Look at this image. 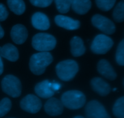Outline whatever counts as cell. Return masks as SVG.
Returning a JSON list of instances; mask_svg holds the SVG:
<instances>
[{"label": "cell", "instance_id": "1f68e13d", "mask_svg": "<svg viewBox=\"0 0 124 118\" xmlns=\"http://www.w3.org/2000/svg\"><path fill=\"white\" fill-rule=\"evenodd\" d=\"M75 118H83L84 116H76L74 117Z\"/></svg>", "mask_w": 124, "mask_h": 118}, {"label": "cell", "instance_id": "ac0fdd59", "mask_svg": "<svg viewBox=\"0 0 124 118\" xmlns=\"http://www.w3.org/2000/svg\"><path fill=\"white\" fill-rule=\"evenodd\" d=\"M71 53L73 56L79 57L85 52V47L84 41L79 36H74L70 40Z\"/></svg>", "mask_w": 124, "mask_h": 118}, {"label": "cell", "instance_id": "3957f363", "mask_svg": "<svg viewBox=\"0 0 124 118\" xmlns=\"http://www.w3.org/2000/svg\"><path fill=\"white\" fill-rule=\"evenodd\" d=\"M61 102L68 109L78 110L85 105L86 97L81 91L69 90L61 96Z\"/></svg>", "mask_w": 124, "mask_h": 118}, {"label": "cell", "instance_id": "cb8c5ba5", "mask_svg": "<svg viewBox=\"0 0 124 118\" xmlns=\"http://www.w3.org/2000/svg\"><path fill=\"white\" fill-rule=\"evenodd\" d=\"M12 108V102L8 98H4L0 101V118L7 115Z\"/></svg>", "mask_w": 124, "mask_h": 118}, {"label": "cell", "instance_id": "2e32d148", "mask_svg": "<svg viewBox=\"0 0 124 118\" xmlns=\"http://www.w3.org/2000/svg\"><path fill=\"white\" fill-rule=\"evenodd\" d=\"M35 92L39 97L43 99H48L54 94V91L51 88L50 82L48 80L38 82L35 87Z\"/></svg>", "mask_w": 124, "mask_h": 118}, {"label": "cell", "instance_id": "4316f807", "mask_svg": "<svg viewBox=\"0 0 124 118\" xmlns=\"http://www.w3.org/2000/svg\"><path fill=\"white\" fill-rule=\"evenodd\" d=\"M33 6L41 8L48 7L53 2V0H30Z\"/></svg>", "mask_w": 124, "mask_h": 118}, {"label": "cell", "instance_id": "836d02e7", "mask_svg": "<svg viewBox=\"0 0 124 118\" xmlns=\"http://www.w3.org/2000/svg\"><path fill=\"white\" fill-rule=\"evenodd\" d=\"M1 47H0V50L1 49Z\"/></svg>", "mask_w": 124, "mask_h": 118}, {"label": "cell", "instance_id": "484cf974", "mask_svg": "<svg viewBox=\"0 0 124 118\" xmlns=\"http://www.w3.org/2000/svg\"><path fill=\"white\" fill-rule=\"evenodd\" d=\"M116 63L121 66L124 65V39H122L117 46L116 53Z\"/></svg>", "mask_w": 124, "mask_h": 118}, {"label": "cell", "instance_id": "603a6c76", "mask_svg": "<svg viewBox=\"0 0 124 118\" xmlns=\"http://www.w3.org/2000/svg\"><path fill=\"white\" fill-rule=\"evenodd\" d=\"M54 2L59 13H66L70 10L71 0H54Z\"/></svg>", "mask_w": 124, "mask_h": 118}, {"label": "cell", "instance_id": "277c9868", "mask_svg": "<svg viewBox=\"0 0 124 118\" xmlns=\"http://www.w3.org/2000/svg\"><path fill=\"white\" fill-rule=\"evenodd\" d=\"M56 39L53 35L46 33H39L32 38L31 45L39 52H49L55 48Z\"/></svg>", "mask_w": 124, "mask_h": 118}, {"label": "cell", "instance_id": "83f0119b", "mask_svg": "<svg viewBox=\"0 0 124 118\" xmlns=\"http://www.w3.org/2000/svg\"><path fill=\"white\" fill-rule=\"evenodd\" d=\"M8 12L4 4L0 3V21H4L7 18Z\"/></svg>", "mask_w": 124, "mask_h": 118}, {"label": "cell", "instance_id": "ffe728a7", "mask_svg": "<svg viewBox=\"0 0 124 118\" xmlns=\"http://www.w3.org/2000/svg\"><path fill=\"white\" fill-rule=\"evenodd\" d=\"M7 5L12 12L17 15L23 14L25 10V4L23 0H7Z\"/></svg>", "mask_w": 124, "mask_h": 118}, {"label": "cell", "instance_id": "6da1fadb", "mask_svg": "<svg viewBox=\"0 0 124 118\" xmlns=\"http://www.w3.org/2000/svg\"><path fill=\"white\" fill-rule=\"evenodd\" d=\"M53 58L48 52H41L35 53L29 61V68L34 75H41L46 69L53 62Z\"/></svg>", "mask_w": 124, "mask_h": 118}, {"label": "cell", "instance_id": "4fadbf2b", "mask_svg": "<svg viewBox=\"0 0 124 118\" xmlns=\"http://www.w3.org/2000/svg\"><path fill=\"white\" fill-rule=\"evenodd\" d=\"M97 70L100 75L110 81L115 80L117 78V73L110 63L106 59H101L98 62Z\"/></svg>", "mask_w": 124, "mask_h": 118}, {"label": "cell", "instance_id": "5b68a950", "mask_svg": "<svg viewBox=\"0 0 124 118\" xmlns=\"http://www.w3.org/2000/svg\"><path fill=\"white\" fill-rule=\"evenodd\" d=\"M2 90L12 98H18L21 94L22 85L20 80L12 75H6L1 81Z\"/></svg>", "mask_w": 124, "mask_h": 118}, {"label": "cell", "instance_id": "d6a6232c", "mask_svg": "<svg viewBox=\"0 0 124 118\" xmlns=\"http://www.w3.org/2000/svg\"><path fill=\"white\" fill-rule=\"evenodd\" d=\"M116 90H117V88H113V92H115V91H116Z\"/></svg>", "mask_w": 124, "mask_h": 118}, {"label": "cell", "instance_id": "8992f818", "mask_svg": "<svg viewBox=\"0 0 124 118\" xmlns=\"http://www.w3.org/2000/svg\"><path fill=\"white\" fill-rule=\"evenodd\" d=\"M114 44L112 39L104 34L98 35L94 38L91 44V50L97 55H104L107 53Z\"/></svg>", "mask_w": 124, "mask_h": 118}, {"label": "cell", "instance_id": "5bb4252c", "mask_svg": "<svg viewBox=\"0 0 124 118\" xmlns=\"http://www.w3.org/2000/svg\"><path fill=\"white\" fill-rule=\"evenodd\" d=\"M91 87L93 91L101 96H105L110 93L111 87L109 84L102 78L95 77L91 80Z\"/></svg>", "mask_w": 124, "mask_h": 118}, {"label": "cell", "instance_id": "e0dca14e", "mask_svg": "<svg viewBox=\"0 0 124 118\" xmlns=\"http://www.w3.org/2000/svg\"><path fill=\"white\" fill-rule=\"evenodd\" d=\"M0 56L11 62H16L19 58V52L16 47L10 43L5 44L0 50Z\"/></svg>", "mask_w": 124, "mask_h": 118}, {"label": "cell", "instance_id": "ba28073f", "mask_svg": "<svg viewBox=\"0 0 124 118\" xmlns=\"http://www.w3.org/2000/svg\"><path fill=\"white\" fill-rule=\"evenodd\" d=\"M86 117L88 118H109L105 107L96 100L90 101L85 108Z\"/></svg>", "mask_w": 124, "mask_h": 118}, {"label": "cell", "instance_id": "9a60e30c", "mask_svg": "<svg viewBox=\"0 0 124 118\" xmlns=\"http://www.w3.org/2000/svg\"><path fill=\"white\" fill-rule=\"evenodd\" d=\"M31 24L35 29L39 30H47L50 27L48 16L42 12H36L31 16Z\"/></svg>", "mask_w": 124, "mask_h": 118}, {"label": "cell", "instance_id": "d6986e66", "mask_svg": "<svg viewBox=\"0 0 124 118\" xmlns=\"http://www.w3.org/2000/svg\"><path fill=\"white\" fill-rule=\"evenodd\" d=\"M71 6L75 13L84 15L91 8L92 2L90 0H71Z\"/></svg>", "mask_w": 124, "mask_h": 118}, {"label": "cell", "instance_id": "30bf717a", "mask_svg": "<svg viewBox=\"0 0 124 118\" xmlns=\"http://www.w3.org/2000/svg\"><path fill=\"white\" fill-rule=\"evenodd\" d=\"M46 113L52 116L61 115L64 111V105L61 101L55 98H50L44 105Z\"/></svg>", "mask_w": 124, "mask_h": 118}, {"label": "cell", "instance_id": "4dcf8cb0", "mask_svg": "<svg viewBox=\"0 0 124 118\" xmlns=\"http://www.w3.org/2000/svg\"><path fill=\"white\" fill-rule=\"evenodd\" d=\"M4 36V31L3 29L1 27V25H0V39L2 38Z\"/></svg>", "mask_w": 124, "mask_h": 118}, {"label": "cell", "instance_id": "7a4b0ae2", "mask_svg": "<svg viewBox=\"0 0 124 118\" xmlns=\"http://www.w3.org/2000/svg\"><path fill=\"white\" fill-rule=\"evenodd\" d=\"M78 71V64L72 59H67L59 62L56 66L57 76L64 81H71L75 78Z\"/></svg>", "mask_w": 124, "mask_h": 118}, {"label": "cell", "instance_id": "d4e9b609", "mask_svg": "<svg viewBox=\"0 0 124 118\" xmlns=\"http://www.w3.org/2000/svg\"><path fill=\"white\" fill-rule=\"evenodd\" d=\"M96 6L102 11H108L115 6L116 0H95Z\"/></svg>", "mask_w": 124, "mask_h": 118}, {"label": "cell", "instance_id": "9c48e42d", "mask_svg": "<svg viewBox=\"0 0 124 118\" xmlns=\"http://www.w3.org/2000/svg\"><path fill=\"white\" fill-rule=\"evenodd\" d=\"M20 107L22 110L26 112L35 114L39 111L42 108V102L36 96L29 94L21 99Z\"/></svg>", "mask_w": 124, "mask_h": 118}, {"label": "cell", "instance_id": "44dd1931", "mask_svg": "<svg viewBox=\"0 0 124 118\" xmlns=\"http://www.w3.org/2000/svg\"><path fill=\"white\" fill-rule=\"evenodd\" d=\"M113 18L116 23H122L124 21V0H121L115 7L113 13Z\"/></svg>", "mask_w": 124, "mask_h": 118}, {"label": "cell", "instance_id": "f546056e", "mask_svg": "<svg viewBox=\"0 0 124 118\" xmlns=\"http://www.w3.org/2000/svg\"><path fill=\"white\" fill-rule=\"evenodd\" d=\"M4 71V65L3 63H2V61L1 59V57L0 56V75L3 73Z\"/></svg>", "mask_w": 124, "mask_h": 118}, {"label": "cell", "instance_id": "7402d4cb", "mask_svg": "<svg viewBox=\"0 0 124 118\" xmlns=\"http://www.w3.org/2000/svg\"><path fill=\"white\" fill-rule=\"evenodd\" d=\"M113 113L115 117L117 118H124V97L119 98L115 102L113 107Z\"/></svg>", "mask_w": 124, "mask_h": 118}, {"label": "cell", "instance_id": "8fae6325", "mask_svg": "<svg viewBox=\"0 0 124 118\" xmlns=\"http://www.w3.org/2000/svg\"><path fill=\"white\" fill-rule=\"evenodd\" d=\"M10 36L12 41L15 44L18 45L23 44L27 39V29L23 24H16L12 28Z\"/></svg>", "mask_w": 124, "mask_h": 118}, {"label": "cell", "instance_id": "52a82bcc", "mask_svg": "<svg viewBox=\"0 0 124 118\" xmlns=\"http://www.w3.org/2000/svg\"><path fill=\"white\" fill-rule=\"evenodd\" d=\"M92 23L93 26L107 35H113L116 31L115 23L100 14H96L92 17Z\"/></svg>", "mask_w": 124, "mask_h": 118}, {"label": "cell", "instance_id": "f1b7e54d", "mask_svg": "<svg viewBox=\"0 0 124 118\" xmlns=\"http://www.w3.org/2000/svg\"><path fill=\"white\" fill-rule=\"evenodd\" d=\"M50 86L53 91H58L61 88V85L54 81L53 82H50Z\"/></svg>", "mask_w": 124, "mask_h": 118}, {"label": "cell", "instance_id": "7c38bea8", "mask_svg": "<svg viewBox=\"0 0 124 118\" xmlns=\"http://www.w3.org/2000/svg\"><path fill=\"white\" fill-rule=\"evenodd\" d=\"M54 21L57 25L69 30H77L81 25V23L79 20H75L70 17L61 15L56 16Z\"/></svg>", "mask_w": 124, "mask_h": 118}]
</instances>
